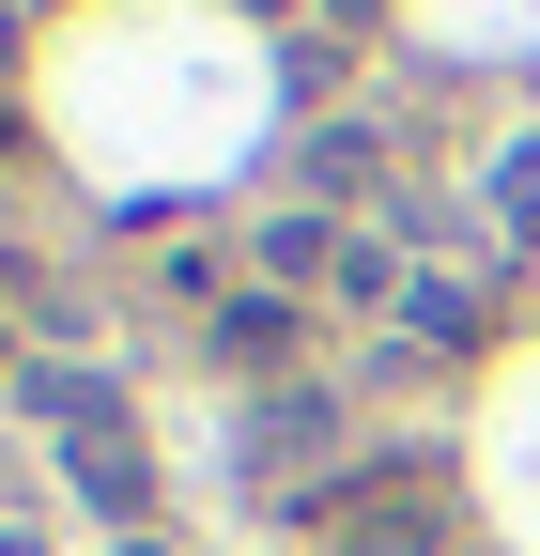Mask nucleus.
<instances>
[{
  "label": "nucleus",
  "instance_id": "obj_7",
  "mask_svg": "<svg viewBox=\"0 0 540 556\" xmlns=\"http://www.w3.org/2000/svg\"><path fill=\"white\" fill-rule=\"evenodd\" d=\"M0 556H31V541H0Z\"/></svg>",
  "mask_w": 540,
  "mask_h": 556
},
{
  "label": "nucleus",
  "instance_id": "obj_2",
  "mask_svg": "<svg viewBox=\"0 0 540 556\" xmlns=\"http://www.w3.org/2000/svg\"><path fill=\"white\" fill-rule=\"evenodd\" d=\"M247 263H262V278H279V294H356V309L386 294V248H371L356 217H324V201H309V217H279V232H262Z\"/></svg>",
  "mask_w": 540,
  "mask_h": 556
},
{
  "label": "nucleus",
  "instance_id": "obj_9",
  "mask_svg": "<svg viewBox=\"0 0 540 556\" xmlns=\"http://www.w3.org/2000/svg\"><path fill=\"white\" fill-rule=\"evenodd\" d=\"M140 556H155V541H140Z\"/></svg>",
  "mask_w": 540,
  "mask_h": 556
},
{
  "label": "nucleus",
  "instance_id": "obj_8",
  "mask_svg": "<svg viewBox=\"0 0 540 556\" xmlns=\"http://www.w3.org/2000/svg\"><path fill=\"white\" fill-rule=\"evenodd\" d=\"M262 16H279V0H262Z\"/></svg>",
  "mask_w": 540,
  "mask_h": 556
},
{
  "label": "nucleus",
  "instance_id": "obj_4",
  "mask_svg": "<svg viewBox=\"0 0 540 556\" xmlns=\"http://www.w3.org/2000/svg\"><path fill=\"white\" fill-rule=\"evenodd\" d=\"M324 448H340V402H309V387H294V402H262V433H247L262 479H294V464H324Z\"/></svg>",
  "mask_w": 540,
  "mask_h": 556
},
{
  "label": "nucleus",
  "instance_id": "obj_1",
  "mask_svg": "<svg viewBox=\"0 0 540 556\" xmlns=\"http://www.w3.org/2000/svg\"><path fill=\"white\" fill-rule=\"evenodd\" d=\"M448 464H356L340 495H324V526H340V556H433L448 541Z\"/></svg>",
  "mask_w": 540,
  "mask_h": 556
},
{
  "label": "nucleus",
  "instance_id": "obj_6",
  "mask_svg": "<svg viewBox=\"0 0 540 556\" xmlns=\"http://www.w3.org/2000/svg\"><path fill=\"white\" fill-rule=\"evenodd\" d=\"M217 356H294V309L279 294H217Z\"/></svg>",
  "mask_w": 540,
  "mask_h": 556
},
{
  "label": "nucleus",
  "instance_id": "obj_5",
  "mask_svg": "<svg viewBox=\"0 0 540 556\" xmlns=\"http://www.w3.org/2000/svg\"><path fill=\"white\" fill-rule=\"evenodd\" d=\"M479 201H494V232H510V248H540V139H510Z\"/></svg>",
  "mask_w": 540,
  "mask_h": 556
},
{
  "label": "nucleus",
  "instance_id": "obj_3",
  "mask_svg": "<svg viewBox=\"0 0 540 556\" xmlns=\"http://www.w3.org/2000/svg\"><path fill=\"white\" fill-rule=\"evenodd\" d=\"M62 479H78V495H93L108 526H140V510H155V464H140V433H124V417H93V433H62Z\"/></svg>",
  "mask_w": 540,
  "mask_h": 556
}]
</instances>
